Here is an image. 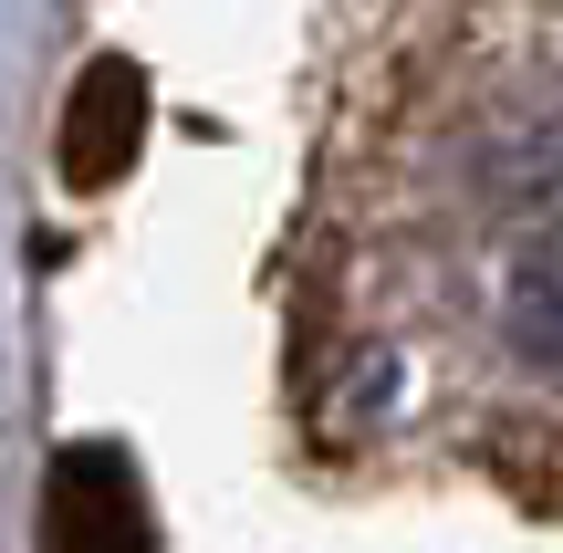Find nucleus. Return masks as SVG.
I'll return each instance as SVG.
<instances>
[{"label": "nucleus", "instance_id": "obj_1", "mask_svg": "<svg viewBox=\"0 0 563 553\" xmlns=\"http://www.w3.org/2000/svg\"><path fill=\"white\" fill-rule=\"evenodd\" d=\"M42 553H157V533H146V491H136V471H125V450L84 439V450L53 460Z\"/></svg>", "mask_w": 563, "mask_h": 553}, {"label": "nucleus", "instance_id": "obj_2", "mask_svg": "<svg viewBox=\"0 0 563 553\" xmlns=\"http://www.w3.org/2000/svg\"><path fill=\"white\" fill-rule=\"evenodd\" d=\"M146 146V74L136 63H95L63 104V178L74 188H115Z\"/></svg>", "mask_w": 563, "mask_h": 553}, {"label": "nucleus", "instance_id": "obj_3", "mask_svg": "<svg viewBox=\"0 0 563 553\" xmlns=\"http://www.w3.org/2000/svg\"><path fill=\"white\" fill-rule=\"evenodd\" d=\"M522 345H563V283H522Z\"/></svg>", "mask_w": 563, "mask_h": 553}]
</instances>
